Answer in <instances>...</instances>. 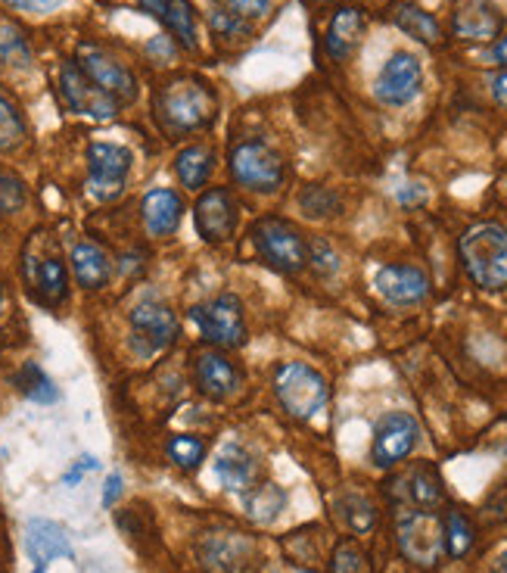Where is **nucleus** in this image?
<instances>
[{
    "mask_svg": "<svg viewBox=\"0 0 507 573\" xmlns=\"http://www.w3.org/2000/svg\"><path fill=\"white\" fill-rule=\"evenodd\" d=\"M460 265L483 290L507 286V228L498 222L470 224L458 240Z\"/></svg>",
    "mask_w": 507,
    "mask_h": 573,
    "instance_id": "nucleus-1",
    "label": "nucleus"
},
{
    "mask_svg": "<svg viewBox=\"0 0 507 573\" xmlns=\"http://www.w3.org/2000/svg\"><path fill=\"white\" fill-rule=\"evenodd\" d=\"M156 112L172 131H200L215 122L219 100L203 81L178 79L156 94Z\"/></svg>",
    "mask_w": 507,
    "mask_h": 573,
    "instance_id": "nucleus-2",
    "label": "nucleus"
},
{
    "mask_svg": "<svg viewBox=\"0 0 507 573\" xmlns=\"http://www.w3.org/2000/svg\"><path fill=\"white\" fill-rule=\"evenodd\" d=\"M274 393H277L281 409L300 421H312L331 402V386L324 381V374L312 365H302V362H286V365L277 368Z\"/></svg>",
    "mask_w": 507,
    "mask_h": 573,
    "instance_id": "nucleus-3",
    "label": "nucleus"
},
{
    "mask_svg": "<svg viewBox=\"0 0 507 573\" xmlns=\"http://www.w3.org/2000/svg\"><path fill=\"white\" fill-rule=\"evenodd\" d=\"M250 238L268 269L281 271V274H300L308 265V243L302 238L300 228L286 219H277V215L258 219Z\"/></svg>",
    "mask_w": 507,
    "mask_h": 573,
    "instance_id": "nucleus-4",
    "label": "nucleus"
},
{
    "mask_svg": "<svg viewBox=\"0 0 507 573\" xmlns=\"http://www.w3.org/2000/svg\"><path fill=\"white\" fill-rule=\"evenodd\" d=\"M398 549L412 564L433 567L445 555L443 517L433 509H402L396 517Z\"/></svg>",
    "mask_w": 507,
    "mask_h": 573,
    "instance_id": "nucleus-5",
    "label": "nucleus"
},
{
    "mask_svg": "<svg viewBox=\"0 0 507 573\" xmlns=\"http://www.w3.org/2000/svg\"><path fill=\"white\" fill-rule=\"evenodd\" d=\"M231 178L253 193H274L284 184V160L265 141H243L231 150Z\"/></svg>",
    "mask_w": 507,
    "mask_h": 573,
    "instance_id": "nucleus-6",
    "label": "nucleus"
},
{
    "mask_svg": "<svg viewBox=\"0 0 507 573\" xmlns=\"http://www.w3.org/2000/svg\"><path fill=\"white\" fill-rule=\"evenodd\" d=\"M193 324L200 328V334L209 343L222 346V350H234L243 346L246 340V324H243V305L234 293H222L209 303L193 305L191 312Z\"/></svg>",
    "mask_w": 507,
    "mask_h": 573,
    "instance_id": "nucleus-7",
    "label": "nucleus"
},
{
    "mask_svg": "<svg viewBox=\"0 0 507 573\" xmlns=\"http://www.w3.org/2000/svg\"><path fill=\"white\" fill-rule=\"evenodd\" d=\"M131 150L119 147V143H91L88 147V193L100 200V203H110L115 200L122 188H125V178L131 172Z\"/></svg>",
    "mask_w": 507,
    "mask_h": 573,
    "instance_id": "nucleus-8",
    "label": "nucleus"
},
{
    "mask_svg": "<svg viewBox=\"0 0 507 573\" xmlns=\"http://www.w3.org/2000/svg\"><path fill=\"white\" fill-rule=\"evenodd\" d=\"M420 443V424L408 412L383 414L374 428V443H371V459L377 468H396L405 462Z\"/></svg>",
    "mask_w": 507,
    "mask_h": 573,
    "instance_id": "nucleus-9",
    "label": "nucleus"
},
{
    "mask_svg": "<svg viewBox=\"0 0 507 573\" xmlns=\"http://www.w3.org/2000/svg\"><path fill=\"white\" fill-rule=\"evenodd\" d=\"M420 88H424V66L414 53L398 50L383 63L381 76L374 81V97L383 107H408L420 94Z\"/></svg>",
    "mask_w": 507,
    "mask_h": 573,
    "instance_id": "nucleus-10",
    "label": "nucleus"
},
{
    "mask_svg": "<svg viewBox=\"0 0 507 573\" xmlns=\"http://www.w3.org/2000/svg\"><path fill=\"white\" fill-rule=\"evenodd\" d=\"M75 63L115 103H131L138 97V81H134V76L103 48H97V44H79V60Z\"/></svg>",
    "mask_w": 507,
    "mask_h": 573,
    "instance_id": "nucleus-11",
    "label": "nucleus"
},
{
    "mask_svg": "<svg viewBox=\"0 0 507 573\" xmlns=\"http://www.w3.org/2000/svg\"><path fill=\"white\" fill-rule=\"evenodd\" d=\"M131 343L134 352L153 355V352L172 346L178 336L175 312L159 300H143L131 309Z\"/></svg>",
    "mask_w": 507,
    "mask_h": 573,
    "instance_id": "nucleus-12",
    "label": "nucleus"
},
{
    "mask_svg": "<svg viewBox=\"0 0 507 573\" xmlns=\"http://www.w3.org/2000/svg\"><path fill=\"white\" fill-rule=\"evenodd\" d=\"M60 91H63L69 110L88 115V119H97V122H110L119 112V103L110 94H103L94 81L81 72L79 63H63V69H60Z\"/></svg>",
    "mask_w": 507,
    "mask_h": 573,
    "instance_id": "nucleus-13",
    "label": "nucleus"
},
{
    "mask_svg": "<svg viewBox=\"0 0 507 573\" xmlns=\"http://www.w3.org/2000/svg\"><path fill=\"white\" fill-rule=\"evenodd\" d=\"M193 224L200 231V238L209 243H222V240L234 238L237 231V203L231 191L224 188H212L200 197V203L193 209Z\"/></svg>",
    "mask_w": 507,
    "mask_h": 573,
    "instance_id": "nucleus-14",
    "label": "nucleus"
},
{
    "mask_svg": "<svg viewBox=\"0 0 507 573\" xmlns=\"http://www.w3.org/2000/svg\"><path fill=\"white\" fill-rule=\"evenodd\" d=\"M501 29L505 17L491 0H467L452 17V34L467 44H491L495 38H501Z\"/></svg>",
    "mask_w": 507,
    "mask_h": 573,
    "instance_id": "nucleus-15",
    "label": "nucleus"
},
{
    "mask_svg": "<svg viewBox=\"0 0 507 573\" xmlns=\"http://www.w3.org/2000/svg\"><path fill=\"white\" fill-rule=\"evenodd\" d=\"M374 286L389 305H420L429 296L427 271L417 265H383Z\"/></svg>",
    "mask_w": 507,
    "mask_h": 573,
    "instance_id": "nucleus-16",
    "label": "nucleus"
},
{
    "mask_svg": "<svg viewBox=\"0 0 507 573\" xmlns=\"http://www.w3.org/2000/svg\"><path fill=\"white\" fill-rule=\"evenodd\" d=\"M196 390L209 399H227L240 390V371L222 352H203L193 365Z\"/></svg>",
    "mask_w": 507,
    "mask_h": 573,
    "instance_id": "nucleus-17",
    "label": "nucleus"
},
{
    "mask_svg": "<svg viewBox=\"0 0 507 573\" xmlns=\"http://www.w3.org/2000/svg\"><path fill=\"white\" fill-rule=\"evenodd\" d=\"M365 26L367 19L358 7H339V10L333 13L331 26H327V34H324L327 57L336 60V63L349 60L352 53H355V48H358V41H362V34H365Z\"/></svg>",
    "mask_w": 507,
    "mask_h": 573,
    "instance_id": "nucleus-18",
    "label": "nucleus"
},
{
    "mask_svg": "<svg viewBox=\"0 0 507 573\" xmlns=\"http://www.w3.org/2000/svg\"><path fill=\"white\" fill-rule=\"evenodd\" d=\"M26 552L34 561V567H48L57 557H72V545L63 526L48 517H32L26 526Z\"/></svg>",
    "mask_w": 507,
    "mask_h": 573,
    "instance_id": "nucleus-19",
    "label": "nucleus"
},
{
    "mask_svg": "<svg viewBox=\"0 0 507 573\" xmlns=\"http://www.w3.org/2000/svg\"><path fill=\"white\" fill-rule=\"evenodd\" d=\"M143 224L153 238H169L175 234L178 224L184 219V200L169 188H153L143 197Z\"/></svg>",
    "mask_w": 507,
    "mask_h": 573,
    "instance_id": "nucleus-20",
    "label": "nucleus"
},
{
    "mask_svg": "<svg viewBox=\"0 0 507 573\" xmlns=\"http://www.w3.org/2000/svg\"><path fill=\"white\" fill-rule=\"evenodd\" d=\"M215 478L222 480L231 493H250L258 480V464L246 449L237 446V443H227L215 455Z\"/></svg>",
    "mask_w": 507,
    "mask_h": 573,
    "instance_id": "nucleus-21",
    "label": "nucleus"
},
{
    "mask_svg": "<svg viewBox=\"0 0 507 573\" xmlns=\"http://www.w3.org/2000/svg\"><path fill=\"white\" fill-rule=\"evenodd\" d=\"M398 486H402L398 495L405 499L408 509H436L445 499L443 478H439L436 468H429V464L414 468L412 474H405V478L398 480Z\"/></svg>",
    "mask_w": 507,
    "mask_h": 573,
    "instance_id": "nucleus-22",
    "label": "nucleus"
},
{
    "mask_svg": "<svg viewBox=\"0 0 507 573\" xmlns=\"http://www.w3.org/2000/svg\"><path fill=\"white\" fill-rule=\"evenodd\" d=\"M393 22H396L402 32L414 38V41H420V44H439V38H443V29H439V22L433 13H427L420 3H414V0H396L393 3Z\"/></svg>",
    "mask_w": 507,
    "mask_h": 573,
    "instance_id": "nucleus-23",
    "label": "nucleus"
},
{
    "mask_svg": "<svg viewBox=\"0 0 507 573\" xmlns=\"http://www.w3.org/2000/svg\"><path fill=\"white\" fill-rule=\"evenodd\" d=\"M72 274H75V281H79L84 290H100V286L110 284L112 265L100 247L84 240V243H75V247H72Z\"/></svg>",
    "mask_w": 507,
    "mask_h": 573,
    "instance_id": "nucleus-24",
    "label": "nucleus"
},
{
    "mask_svg": "<svg viewBox=\"0 0 507 573\" xmlns=\"http://www.w3.org/2000/svg\"><path fill=\"white\" fill-rule=\"evenodd\" d=\"M203 561H206L212 571L240 573L243 564L250 561V542L240 540L234 533L209 536L206 545H203Z\"/></svg>",
    "mask_w": 507,
    "mask_h": 573,
    "instance_id": "nucleus-25",
    "label": "nucleus"
},
{
    "mask_svg": "<svg viewBox=\"0 0 507 573\" xmlns=\"http://www.w3.org/2000/svg\"><path fill=\"white\" fill-rule=\"evenodd\" d=\"M212 165H215V153L203 147V143H193L187 150H181L175 160V175L184 188L200 191L206 188L209 175H212Z\"/></svg>",
    "mask_w": 507,
    "mask_h": 573,
    "instance_id": "nucleus-26",
    "label": "nucleus"
},
{
    "mask_svg": "<svg viewBox=\"0 0 507 573\" xmlns=\"http://www.w3.org/2000/svg\"><path fill=\"white\" fill-rule=\"evenodd\" d=\"M34 293L44 305H60L65 300V290H69V274L60 259H44L38 262L34 269Z\"/></svg>",
    "mask_w": 507,
    "mask_h": 573,
    "instance_id": "nucleus-27",
    "label": "nucleus"
},
{
    "mask_svg": "<svg viewBox=\"0 0 507 573\" xmlns=\"http://www.w3.org/2000/svg\"><path fill=\"white\" fill-rule=\"evenodd\" d=\"M246 495V514L253 517L255 524H271L281 517V511L286 505V493L274 483H262V486H253Z\"/></svg>",
    "mask_w": 507,
    "mask_h": 573,
    "instance_id": "nucleus-28",
    "label": "nucleus"
},
{
    "mask_svg": "<svg viewBox=\"0 0 507 573\" xmlns=\"http://www.w3.org/2000/svg\"><path fill=\"white\" fill-rule=\"evenodd\" d=\"M13 383H17L22 396L32 399V402H38V405H53V402L60 399V390H57V383L50 381L48 374H44L41 368L34 365V362L22 365V371H19L17 378H13Z\"/></svg>",
    "mask_w": 507,
    "mask_h": 573,
    "instance_id": "nucleus-29",
    "label": "nucleus"
},
{
    "mask_svg": "<svg viewBox=\"0 0 507 573\" xmlns=\"http://www.w3.org/2000/svg\"><path fill=\"white\" fill-rule=\"evenodd\" d=\"M162 22L181 41V48H196V17H193L191 0H169Z\"/></svg>",
    "mask_w": 507,
    "mask_h": 573,
    "instance_id": "nucleus-30",
    "label": "nucleus"
},
{
    "mask_svg": "<svg viewBox=\"0 0 507 573\" xmlns=\"http://www.w3.org/2000/svg\"><path fill=\"white\" fill-rule=\"evenodd\" d=\"M300 209L308 215V219H333V215H339L343 212V197L331 188H305L300 193Z\"/></svg>",
    "mask_w": 507,
    "mask_h": 573,
    "instance_id": "nucleus-31",
    "label": "nucleus"
},
{
    "mask_svg": "<svg viewBox=\"0 0 507 573\" xmlns=\"http://www.w3.org/2000/svg\"><path fill=\"white\" fill-rule=\"evenodd\" d=\"M445 555L464 557L474 549V524L460 514V511H448L445 514Z\"/></svg>",
    "mask_w": 507,
    "mask_h": 573,
    "instance_id": "nucleus-32",
    "label": "nucleus"
},
{
    "mask_svg": "<svg viewBox=\"0 0 507 573\" xmlns=\"http://www.w3.org/2000/svg\"><path fill=\"white\" fill-rule=\"evenodd\" d=\"M206 443L193 433H178L169 440V459L181 468V471H196L206 462Z\"/></svg>",
    "mask_w": 507,
    "mask_h": 573,
    "instance_id": "nucleus-33",
    "label": "nucleus"
},
{
    "mask_svg": "<svg viewBox=\"0 0 507 573\" xmlns=\"http://www.w3.org/2000/svg\"><path fill=\"white\" fill-rule=\"evenodd\" d=\"M0 63L19 66V69L32 66V48L17 26H0Z\"/></svg>",
    "mask_w": 507,
    "mask_h": 573,
    "instance_id": "nucleus-34",
    "label": "nucleus"
},
{
    "mask_svg": "<svg viewBox=\"0 0 507 573\" xmlns=\"http://www.w3.org/2000/svg\"><path fill=\"white\" fill-rule=\"evenodd\" d=\"M339 514L349 524L352 533H367V530H374V524H377V511H374V505L367 502L365 495H346L339 502Z\"/></svg>",
    "mask_w": 507,
    "mask_h": 573,
    "instance_id": "nucleus-35",
    "label": "nucleus"
},
{
    "mask_svg": "<svg viewBox=\"0 0 507 573\" xmlns=\"http://www.w3.org/2000/svg\"><path fill=\"white\" fill-rule=\"evenodd\" d=\"M26 138V122L13 107V100H7V94H0V153L13 150L19 141Z\"/></svg>",
    "mask_w": 507,
    "mask_h": 573,
    "instance_id": "nucleus-36",
    "label": "nucleus"
},
{
    "mask_svg": "<svg viewBox=\"0 0 507 573\" xmlns=\"http://www.w3.org/2000/svg\"><path fill=\"white\" fill-rule=\"evenodd\" d=\"M209 26L215 29V32L222 34V38H246L250 34V22L243 17H237L234 10H227V7H212V13H209Z\"/></svg>",
    "mask_w": 507,
    "mask_h": 573,
    "instance_id": "nucleus-37",
    "label": "nucleus"
},
{
    "mask_svg": "<svg viewBox=\"0 0 507 573\" xmlns=\"http://www.w3.org/2000/svg\"><path fill=\"white\" fill-rule=\"evenodd\" d=\"M26 207V184L10 172H0V215H13Z\"/></svg>",
    "mask_w": 507,
    "mask_h": 573,
    "instance_id": "nucleus-38",
    "label": "nucleus"
},
{
    "mask_svg": "<svg viewBox=\"0 0 507 573\" xmlns=\"http://www.w3.org/2000/svg\"><path fill=\"white\" fill-rule=\"evenodd\" d=\"M308 262L315 265L317 274H333V271L339 269V255H336V250H333L327 240L308 243Z\"/></svg>",
    "mask_w": 507,
    "mask_h": 573,
    "instance_id": "nucleus-39",
    "label": "nucleus"
},
{
    "mask_svg": "<svg viewBox=\"0 0 507 573\" xmlns=\"http://www.w3.org/2000/svg\"><path fill=\"white\" fill-rule=\"evenodd\" d=\"M333 573H362V552L352 542H339L333 552Z\"/></svg>",
    "mask_w": 507,
    "mask_h": 573,
    "instance_id": "nucleus-40",
    "label": "nucleus"
},
{
    "mask_svg": "<svg viewBox=\"0 0 507 573\" xmlns=\"http://www.w3.org/2000/svg\"><path fill=\"white\" fill-rule=\"evenodd\" d=\"M227 10H234L243 19H258L268 13L271 0H222Z\"/></svg>",
    "mask_w": 507,
    "mask_h": 573,
    "instance_id": "nucleus-41",
    "label": "nucleus"
},
{
    "mask_svg": "<svg viewBox=\"0 0 507 573\" xmlns=\"http://www.w3.org/2000/svg\"><path fill=\"white\" fill-rule=\"evenodd\" d=\"M97 468H100V464H97L94 455H81L79 462L72 464V471H69V474L63 478V483L65 486H75V483H79V480L84 478L88 471H97Z\"/></svg>",
    "mask_w": 507,
    "mask_h": 573,
    "instance_id": "nucleus-42",
    "label": "nucleus"
},
{
    "mask_svg": "<svg viewBox=\"0 0 507 573\" xmlns=\"http://www.w3.org/2000/svg\"><path fill=\"white\" fill-rule=\"evenodd\" d=\"M7 3H13L19 10H32V13H50V10H57L63 0H7Z\"/></svg>",
    "mask_w": 507,
    "mask_h": 573,
    "instance_id": "nucleus-43",
    "label": "nucleus"
},
{
    "mask_svg": "<svg viewBox=\"0 0 507 573\" xmlns=\"http://www.w3.org/2000/svg\"><path fill=\"white\" fill-rule=\"evenodd\" d=\"M119 495H122V478H119V474H110V478H107V486H103V509H112Z\"/></svg>",
    "mask_w": 507,
    "mask_h": 573,
    "instance_id": "nucleus-44",
    "label": "nucleus"
},
{
    "mask_svg": "<svg viewBox=\"0 0 507 573\" xmlns=\"http://www.w3.org/2000/svg\"><path fill=\"white\" fill-rule=\"evenodd\" d=\"M491 97H495L498 107H505L507 110V69H501V72L491 79Z\"/></svg>",
    "mask_w": 507,
    "mask_h": 573,
    "instance_id": "nucleus-45",
    "label": "nucleus"
},
{
    "mask_svg": "<svg viewBox=\"0 0 507 573\" xmlns=\"http://www.w3.org/2000/svg\"><path fill=\"white\" fill-rule=\"evenodd\" d=\"M486 57H489L495 66H505L507 69V34H501V38H495V41H491V48Z\"/></svg>",
    "mask_w": 507,
    "mask_h": 573,
    "instance_id": "nucleus-46",
    "label": "nucleus"
},
{
    "mask_svg": "<svg viewBox=\"0 0 507 573\" xmlns=\"http://www.w3.org/2000/svg\"><path fill=\"white\" fill-rule=\"evenodd\" d=\"M398 200H402V203H424V200H427V191H424V188H405V191H398Z\"/></svg>",
    "mask_w": 507,
    "mask_h": 573,
    "instance_id": "nucleus-47",
    "label": "nucleus"
},
{
    "mask_svg": "<svg viewBox=\"0 0 507 573\" xmlns=\"http://www.w3.org/2000/svg\"><path fill=\"white\" fill-rule=\"evenodd\" d=\"M165 3H169V0H141L143 10H146V13H153L156 19H162V13H165Z\"/></svg>",
    "mask_w": 507,
    "mask_h": 573,
    "instance_id": "nucleus-48",
    "label": "nucleus"
},
{
    "mask_svg": "<svg viewBox=\"0 0 507 573\" xmlns=\"http://www.w3.org/2000/svg\"><path fill=\"white\" fill-rule=\"evenodd\" d=\"M495 571H498V573H507V545H505V552H501V555L495 557Z\"/></svg>",
    "mask_w": 507,
    "mask_h": 573,
    "instance_id": "nucleus-49",
    "label": "nucleus"
},
{
    "mask_svg": "<svg viewBox=\"0 0 507 573\" xmlns=\"http://www.w3.org/2000/svg\"><path fill=\"white\" fill-rule=\"evenodd\" d=\"M0 312H3V286H0Z\"/></svg>",
    "mask_w": 507,
    "mask_h": 573,
    "instance_id": "nucleus-50",
    "label": "nucleus"
},
{
    "mask_svg": "<svg viewBox=\"0 0 507 573\" xmlns=\"http://www.w3.org/2000/svg\"><path fill=\"white\" fill-rule=\"evenodd\" d=\"M34 573H44V567H34Z\"/></svg>",
    "mask_w": 507,
    "mask_h": 573,
    "instance_id": "nucleus-51",
    "label": "nucleus"
},
{
    "mask_svg": "<svg viewBox=\"0 0 507 573\" xmlns=\"http://www.w3.org/2000/svg\"><path fill=\"white\" fill-rule=\"evenodd\" d=\"M300 573H315V571H300Z\"/></svg>",
    "mask_w": 507,
    "mask_h": 573,
    "instance_id": "nucleus-52",
    "label": "nucleus"
},
{
    "mask_svg": "<svg viewBox=\"0 0 507 573\" xmlns=\"http://www.w3.org/2000/svg\"><path fill=\"white\" fill-rule=\"evenodd\" d=\"M495 573H498V571H495Z\"/></svg>",
    "mask_w": 507,
    "mask_h": 573,
    "instance_id": "nucleus-53",
    "label": "nucleus"
}]
</instances>
